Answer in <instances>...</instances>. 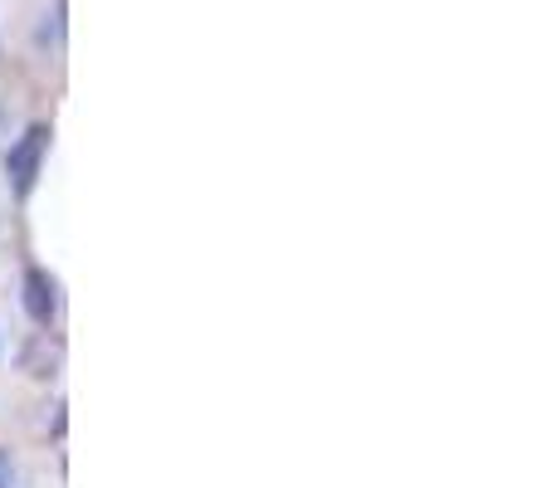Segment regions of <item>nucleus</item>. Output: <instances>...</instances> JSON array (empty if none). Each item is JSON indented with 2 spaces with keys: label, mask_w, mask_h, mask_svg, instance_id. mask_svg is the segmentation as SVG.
I'll list each match as a JSON object with an SVG mask.
<instances>
[{
  "label": "nucleus",
  "mask_w": 557,
  "mask_h": 488,
  "mask_svg": "<svg viewBox=\"0 0 557 488\" xmlns=\"http://www.w3.org/2000/svg\"><path fill=\"white\" fill-rule=\"evenodd\" d=\"M45 152H49V127L45 123H29L25 133L15 137L10 157H5V176H10V191H15V196L35 191V176H39V166H45Z\"/></svg>",
  "instance_id": "nucleus-1"
},
{
  "label": "nucleus",
  "mask_w": 557,
  "mask_h": 488,
  "mask_svg": "<svg viewBox=\"0 0 557 488\" xmlns=\"http://www.w3.org/2000/svg\"><path fill=\"white\" fill-rule=\"evenodd\" d=\"M25 313L35 317L39 327L54 323V313H59V284H54V274H49V268H25Z\"/></svg>",
  "instance_id": "nucleus-2"
},
{
  "label": "nucleus",
  "mask_w": 557,
  "mask_h": 488,
  "mask_svg": "<svg viewBox=\"0 0 557 488\" xmlns=\"http://www.w3.org/2000/svg\"><path fill=\"white\" fill-rule=\"evenodd\" d=\"M15 484V460H10V450H0V488Z\"/></svg>",
  "instance_id": "nucleus-3"
}]
</instances>
